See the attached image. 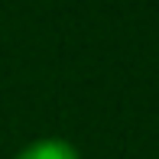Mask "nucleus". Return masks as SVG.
<instances>
[{
    "label": "nucleus",
    "mask_w": 159,
    "mask_h": 159,
    "mask_svg": "<svg viewBox=\"0 0 159 159\" xmlns=\"http://www.w3.org/2000/svg\"><path fill=\"white\" fill-rule=\"evenodd\" d=\"M13 159H81L75 143L62 140V136H42V140L26 143Z\"/></svg>",
    "instance_id": "f257e3e1"
}]
</instances>
